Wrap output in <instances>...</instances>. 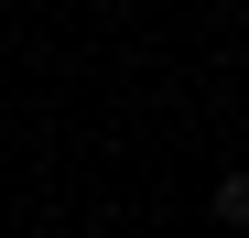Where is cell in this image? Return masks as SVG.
I'll return each mask as SVG.
<instances>
[{"label": "cell", "instance_id": "cell-1", "mask_svg": "<svg viewBox=\"0 0 249 238\" xmlns=\"http://www.w3.org/2000/svg\"><path fill=\"white\" fill-rule=\"evenodd\" d=\"M206 217H217V227H249V173H217V195H206Z\"/></svg>", "mask_w": 249, "mask_h": 238}]
</instances>
